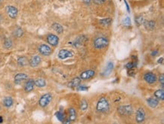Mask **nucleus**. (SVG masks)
Listing matches in <instances>:
<instances>
[{"label": "nucleus", "instance_id": "7ed1b4c3", "mask_svg": "<svg viewBox=\"0 0 164 124\" xmlns=\"http://www.w3.org/2000/svg\"><path fill=\"white\" fill-rule=\"evenodd\" d=\"M52 100V96L50 93H45V94L42 95L39 100V105L40 107L45 108L47 107L48 105H49L50 102Z\"/></svg>", "mask_w": 164, "mask_h": 124}, {"label": "nucleus", "instance_id": "a211bd4d", "mask_svg": "<svg viewBox=\"0 0 164 124\" xmlns=\"http://www.w3.org/2000/svg\"><path fill=\"white\" fill-rule=\"evenodd\" d=\"M80 83H81V79H80V77H74L68 83V87L71 88L77 87L78 86H80Z\"/></svg>", "mask_w": 164, "mask_h": 124}, {"label": "nucleus", "instance_id": "f704fd0d", "mask_svg": "<svg viewBox=\"0 0 164 124\" xmlns=\"http://www.w3.org/2000/svg\"><path fill=\"white\" fill-rule=\"evenodd\" d=\"M106 2V0H94V2L95 4H103L104 2Z\"/></svg>", "mask_w": 164, "mask_h": 124}, {"label": "nucleus", "instance_id": "ddd939ff", "mask_svg": "<svg viewBox=\"0 0 164 124\" xmlns=\"http://www.w3.org/2000/svg\"><path fill=\"white\" fill-rule=\"evenodd\" d=\"M47 41L48 44H50L52 46H57L58 45L59 39L58 37L55 35L50 34L47 36Z\"/></svg>", "mask_w": 164, "mask_h": 124}, {"label": "nucleus", "instance_id": "423d86ee", "mask_svg": "<svg viewBox=\"0 0 164 124\" xmlns=\"http://www.w3.org/2000/svg\"><path fill=\"white\" fill-rule=\"evenodd\" d=\"M144 80L147 82V83L153 84L157 81V76L154 73L147 72L144 75Z\"/></svg>", "mask_w": 164, "mask_h": 124}, {"label": "nucleus", "instance_id": "c756f323", "mask_svg": "<svg viewBox=\"0 0 164 124\" xmlns=\"http://www.w3.org/2000/svg\"><path fill=\"white\" fill-rule=\"evenodd\" d=\"M23 35V31L21 28H17V30H15V35L16 37H21Z\"/></svg>", "mask_w": 164, "mask_h": 124}, {"label": "nucleus", "instance_id": "72a5a7b5", "mask_svg": "<svg viewBox=\"0 0 164 124\" xmlns=\"http://www.w3.org/2000/svg\"><path fill=\"white\" fill-rule=\"evenodd\" d=\"M78 88V90H82V91H83V90H88V87H86V86H78L77 87Z\"/></svg>", "mask_w": 164, "mask_h": 124}, {"label": "nucleus", "instance_id": "2eb2a0df", "mask_svg": "<svg viewBox=\"0 0 164 124\" xmlns=\"http://www.w3.org/2000/svg\"><path fill=\"white\" fill-rule=\"evenodd\" d=\"M41 62V57L38 55L33 56L31 60H30V65L31 67H37L39 65V63Z\"/></svg>", "mask_w": 164, "mask_h": 124}, {"label": "nucleus", "instance_id": "dca6fc26", "mask_svg": "<svg viewBox=\"0 0 164 124\" xmlns=\"http://www.w3.org/2000/svg\"><path fill=\"white\" fill-rule=\"evenodd\" d=\"M159 102L160 101L158 100L157 98H156L155 97H151V98H148L147 99V105L152 108H155L157 107L158 105H159Z\"/></svg>", "mask_w": 164, "mask_h": 124}, {"label": "nucleus", "instance_id": "f03ea898", "mask_svg": "<svg viewBox=\"0 0 164 124\" xmlns=\"http://www.w3.org/2000/svg\"><path fill=\"white\" fill-rule=\"evenodd\" d=\"M117 112L120 116H130L133 113V108L131 105H120L117 108Z\"/></svg>", "mask_w": 164, "mask_h": 124}, {"label": "nucleus", "instance_id": "39448f33", "mask_svg": "<svg viewBox=\"0 0 164 124\" xmlns=\"http://www.w3.org/2000/svg\"><path fill=\"white\" fill-rule=\"evenodd\" d=\"M145 120V111L142 108H139L135 113V121L138 123H142Z\"/></svg>", "mask_w": 164, "mask_h": 124}, {"label": "nucleus", "instance_id": "412c9836", "mask_svg": "<svg viewBox=\"0 0 164 124\" xmlns=\"http://www.w3.org/2000/svg\"><path fill=\"white\" fill-rule=\"evenodd\" d=\"M113 69H114V63L112 62H109L106 66V69L104 70V75H108L109 74H110V72L113 71Z\"/></svg>", "mask_w": 164, "mask_h": 124}, {"label": "nucleus", "instance_id": "1a4fd4ad", "mask_svg": "<svg viewBox=\"0 0 164 124\" xmlns=\"http://www.w3.org/2000/svg\"><path fill=\"white\" fill-rule=\"evenodd\" d=\"M74 56V54L68 50H60L58 53V58L60 60H66L67 58H70Z\"/></svg>", "mask_w": 164, "mask_h": 124}, {"label": "nucleus", "instance_id": "f3484780", "mask_svg": "<svg viewBox=\"0 0 164 124\" xmlns=\"http://www.w3.org/2000/svg\"><path fill=\"white\" fill-rule=\"evenodd\" d=\"M2 104L5 108H10L14 104V100L13 98L10 96L5 97L2 100Z\"/></svg>", "mask_w": 164, "mask_h": 124}, {"label": "nucleus", "instance_id": "58836bf2", "mask_svg": "<svg viewBox=\"0 0 164 124\" xmlns=\"http://www.w3.org/2000/svg\"><path fill=\"white\" fill-rule=\"evenodd\" d=\"M90 1L91 0H83V2H86V3H88V4H89V2H90Z\"/></svg>", "mask_w": 164, "mask_h": 124}, {"label": "nucleus", "instance_id": "0eeeda50", "mask_svg": "<svg viewBox=\"0 0 164 124\" xmlns=\"http://www.w3.org/2000/svg\"><path fill=\"white\" fill-rule=\"evenodd\" d=\"M95 75V72L93 70H87L82 72L80 75V78L82 80H89L93 77Z\"/></svg>", "mask_w": 164, "mask_h": 124}, {"label": "nucleus", "instance_id": "f257e3e1", "mask_svg": "<svg viewBox=\"0 0 164 124\" xmlns=\"http://www.w3.org/2000/svg\"><path fill=\"white\" fill-rule=\"evenodd\" d=\"M96 110L100 113H108L110 111V103L106 97H101L96 105Z\"/></svg>", "mask_w": 164, "mask_h": 124}, {"label": "nucleus", "instance_id": "c9c22d12", "mask_svg": "<svg viewBox=\"0 0 164 124\" xmlns=\"http://www.w3.org/2000/svg\"><path fill=\"white\" fill-rule=\"evenodd\" d=\"M124 2H125V6H126V9H127L128 12H129V11H130L129 7V5H128V3L126 2V1H125V0H124Z\"/></svg>", "mask_w": 164, "mask_h": 124}, {"label": "nucleus", "instance_id": "f8f14e48", "mask_svg": "<svg viewBox=\"0 0 164 124\" xmlns=\"http://www.w3.org/2000/svg\"><path fill=\"white\" fill-rule=\"evenodd\" d=\"M67 118L70 120V122H74L77 118V113L74 108H70L67 111Z\"/></svg>", "mask_w": 164, "mask_h": 124}, {"label": "nucleus", "instance_id": "e433bc0d", "mask_svg": "<svg viewBox=\"0 0 164 124\" xmlns=\"http://www.w3.org/2000/svg\"><path fill=\"white\" fill-rule=\"evenodd\" d=\"M157 53H158L157 51H156L155 52L153 51V53H152V54H151V55H152V56H156V55H157Z\"/></svg>", "mask_w": 164, "mask_h": 124}, {"label": "nucleus", "instance_id": "aec40b11", "mask_svg": "<svg viewBox=\"0 0 164 124\" xmlns=\"http://www.w3.org/2000/svg\"><path fill=\"white\" fill-rule=\"evenodd\" d=\"M46 85V81L43 78H37L35 80V86H37V87H44Z\"/></svg>", "mask_w": 164, "mask_h": 124}, {"label": "nucleus", "instance_id": "6e6552de", "mask_svg": "<svg viewBox=\"0 0 164 124\" xmlns=\"http://www.w3.org/2000/svg\"><path fill=\"white\" fill-rule=\"evenodd\" d=\"M39 52L43 56H49L52 54V50L49 46L46 45H41L39 47Z\"/></svg>", "mask_w": 164, "mask_h": 124}, {"label": "nucleus", "instance_id": "b1692460", "mask_svg": "<svg viewBox=\"0 0 164 124\" xmlns=\"http://www.w3.org/2000/svg\"><path fill=\"white\" fill-rule=\"evenodd\" d=\"M145 26L147 30H152L155 28V22L153 20H148V21H145Z\"/></svg>", "mask_w": 164, "mask_h": 124}, {"label": "nucleus", "instance_id": "cd10ccee", "mask_svg": "<svg viewBox=\"0 0 164 124\" xmlns=\"http://www.w3.org/2000/svg\"><path fill=\"white\" fill-rule=\"evenodd\" d=\"M135 23L138 26H141L145 23V19L143 18L142 16H138L137 17H135Z\"/></svg>", "mask_w": 164, "mask_h": 124}, {"label": "nucleus", "instance_id": "5701e85b", "mask_svg": "<svg viewBox=\"0 0 164 124\" xmlns=\"http://www.w3.org/2000/svg\"><path fill=\"white\" fill-rule=\"evenodd\" d=\"M52 29H53L55 32L59 33V34L62 33L63 31H64V29H63L62 26L60 25L59 24H57V23H55V24H54L52 25Z\"/></svg>", "mask_w": 164, "mask_h": 124}, {"label": "nucleus", "instance_id": "4468645a", "mask_svg": "<svg viewBox=\"0 0 164 124\" xmlns=\"http://www.w3.org/2000/svg\"><path fill=\"white\" fill-rule=\"evenodd\" d=\"M27 78H28V76L25 73H18L15 76V83L16 84H19L20 83H21Z\"/></svg>", "mask_w": 164, "mask_h": 124}, {"label": "nucleus", "instance_id": "bb28decb", "mask_svg": "<svg viewBox=\"0 0 164 124\" xmlns=\"http://www.w3.org/2000/svg\"><path fill=\"white\" fill-rule=\"evenodd\" d=\"M111 21H112V20L110 19V18H106V19L101 20L99 23L103 26H108L111 24Z\"/></svg>", "mask_w": 164, "mask_h": 124}, {"label": "nucleus", "instance_id": "4be33fe9", "mask_svg": "<svg viewBox=\"0 0 164 124\" xmlns=\"http://www.w3.org/2000/svg\"><path fill=\"white\" fill-rule=\"evenodd\" d=\"M28 63V60L25 56H21L18 58L17 60V64L19 65L20 66H24Z\"/></svg>", "mask_w": 164, "mask_h": 124}, {"label": "nucleus", "instance_id": "6ab92c4d", "mask_svg": "<svg viewBox=\"0 0 164 124\" xmlns=\"http://www.w3.org/2000/svg\"><path fill=\"white\" fill-rule=\"evenodd\" d=\"M153 95H154V97H155L156 98H157L159 101L160 100L163 101L164 99L163 89H160V90H156L155 92H154V93H153Z\"/></svg>", "mask_w": 164, "mask_h": 124}, {"label": "nucleus", "instance_id": "9b49d317", "mask_svg": "<svg viewBox=\"0 0 164 124\" xmlns=\"http://www.w3.org/2000/svg\"><path fill=\"white\" fill-rule=\"evenodd\" d=\"M35 87V81L33 79H28L24 84V91L26 93H30L33 90Z\"/></svg>", "mask_w": 164, "mask_h": 124}, {"label": "nucleus", "instance_id": "7c9ffc66", "mask_svg": "<svg viewBox=\"0 0 164 124\" xmlns=\"http://www.w3.org/2000/svg\"><path fill=\"white\" fill-rule=\"evenodd\" d=\"M136 65L137 64H135V62H128L127 64L125 65V68L128 69H133L134 67L136 66Z\"/></svg>", "mask_w": 164, "mask_h": 124}, {"label": "nucleus", "instance_id": "2f4dec72", "mask_svg": "<svg viewBox=\"0 0 164 124\" xmlns=\"http://www.w3.org/2000/svg\"><path fill=\"white\" fill-rule=\"evenodd\" d=\"M11 41L9 40V39H7V40H5V41L4 43V46L5 48H10V47H11Z\"/></svg>", "mask_w": 164, "mask_h": 124}, {"label": "nucleus", "instance_id": "4c0bfd02", "mask_svg": "<svg viewBox=\"0 0 164 124\" xmlns=\"http://www.w3.org/2000/svg\"><path fill=\"white\" fill-rule=\"evenodd\" d=\"M3 123V117L2 116H0V124H2Z\"/></svg>", "mask_w": 164, "mask_h": 124}, {"label": "nucleus", "instance_id": "473e14b6", "mask_svg": "<svg viewBox=\"0 0 164 124\" xmlns=\"http://www.w3.org/2000/svg\"><path fill=\"white\" fill-rule=\"evenodd\" d=\"M159 82H160V83L161 84V86H162V89H163L164 88V75H161L160 76V77H159Z\"/></svg>", "mask_w": 164, "mask_h": 124}, {"label": "nucleus", "instance_id": "20e7f679", "mask_svg": "<svg viewBox=\"0 0 164 124\" xmlns=\"http://www.w3.org/2000/svg\"><path fill=\"white\" fill-rule=\"evenodd\" d=\"M108 45V40L104 37H99L94 41V46L96 49H103Z\"/></svg>", "mask_w": 164, "mask_h": 124}, {"label": "nucleus", "instance_id": "a878e982", "mask_svg": "<svg viewBox=\"0 0 164 124\" xmlns=\"http://www.w3.org/2000/svg\"><path fill=\"white\" fill-rule=\"evenodd\" d=\"M88 107H89V104L87 102L86 100H82L80 102V108L81 111H86L87 109H88Z\"/></svg>", "mask_w": 164, "mask_h": 124}, {"label": "nucleus", "instance_id": "c85d7f7f", "mask_svg": "<svg viewBox=\"0 0 164 124\" xmlns=\"http://www.w3.org/2000/svg\"><path fill=\"white\" fill-rule=\"evenodd\" d=\"M123 24L125 26H129L131 25V19H130V17H125V19L123 20Z\"/></svg>", "mask_w": 164, "mask_h": 124}, {"label": "nucleus", "instance_id": "393cba45", "mask_svg": "<svg viewBox=\"0 0 164 124\" xmlns=\"http://www.w3.org/2000/svg\"><path fill=\"white\" fill-rule=\"evenodd\" d=\"M55 116H56V117L58 118V120H60V122H63V120H64L65 117H67V115L65 114L64 112H63V111H58V112H56Z\"/></svg>", "mask_w": 164, "mask_h": 124}, {"label": "nucleus", "instance_id": "9d476101", "mask_svg": "<svg viewBox=\"0 0 164 124\" xmlns=\"http://www.w3.org/2000/svg\"><path fill=\"white\" fill-rule=\"evenodd\" d=\"M5 11H6L7 14L9 15V17L11 18H16L17 16V9L14 6H11V5H9V6H7L5 8Z\"/></svg>", "mask_w": 164, "mask_h": 124}]
</instances>
